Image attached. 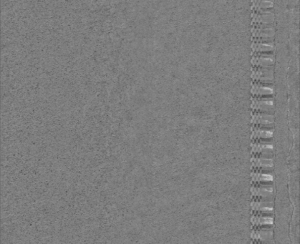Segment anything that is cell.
Returning a JSON list of instances; mask_svg holds the SVG:
<instances>
[{
	"label": "cell",
	"mask_w": 300,
	"mask_h": 244,
	"mask_svg": "<svg viewBox=\"0 0 300 244\" xmlns=\"http://www.w3.org/2000/svg\"><path fill=\"white\" fill-rule=\"evenodd\" d=\"M251 63L255 68H272L274 63L273 55L254 56L251 59Z\"/></svg>",
	"instance_id": "9a60e30c"
},
{
	"label": "cell",
	"mask_w": 300,
	"mask_h": 244,
	"mask_svg": "<svg viewBox=\"0 0 300 244\" xmlns=\"http://www.w3.org/2000/svg\"><path fill=\"white\" fill-rule=\"evenodd\" d=\"M252 49L256 55L272 56L273 55V43H254L252 45Z\"/></svg>",
	"instance_id": "2e32d148"
},
{
	"label": "cell",
	"mask_w": 300,
	"mask_h": 244,
	"mask_svg": "<svg viewBox=\"0 0 300 244\" xmlns=\"http://www.w3.org/2000/svg\"><path fill=\"white\" fill-rule=\"evenodd\" d=\"M251 202H273V188L251 187Z\"/></svg>",
	"instance_id": "277c9868"
},
{
	"label": "cell",
	"mask_w": 300,
	"mask_h": 244,
	"mask_svg": "<svg viewBox=\"0 0 300 244\" xmlns=\"http://www.w3.org/2000/svg\"><path fill=\"white\" fill-rule=\"evenodd\" d=\"M251 139L254 143L270 144V141L273 139V132L271 130L254 128L251 132Z\"/></svg>",
	"instance_id": "4fadbf2b"
},
{
	"label": "cell",
	"mask_w": 300,
	"mask_h": 244,
	"mask_svg": "<svg viewBox=\"0 0 300 244\" xmlns=\"http://www.w3.org/2000/svg\"><path fill=\"white\" fill-rule=\"evenodd\" d=\"M251 171L253 173L272 174L274 171L273 159L251 158Z\"/></svg>",
	"instance_id": "7a4b0ae2"
},
{
	"label": "cell",
	"mask_w": 300,
	"mask_h": 244,
	"mask_svg": "<svg viewBox=\"0 0 300 244\" xmlns=\"http://www.w3.org/2000/svg\"><path fill=\"white\" fill-rule=\"evenodd\" d=\"M251 187L273 188L274 177L272 174L251 173Z\"/></svg>",
	"instance_id": "8fae6325"
},
{
	"label": "cell",
	"mask_w": 300,
	"mask_h": 244,
	"mask_svg": "<svg viewBox=\"0 0 300 244\" xmlns=\"http://www.w3.org/2000/svg\"><path fill=\"white\" fill-rule=\"evenodd\" d=\"M251 33L254 38L255 43H272L275 32L273 27H253L251 30Z\"/></svg>",
	"instance_id": "52a82bcc"
},
{
	"label": "cell",
	"mask_w": 300,
	"mask_h": 244,
	"mask_svg": "<svg viewBox=\"0 0 300 244\" xmlns=\"http://www.w3.org/2000/svg\"><path fill=\"white\" fill-rule=\"evenodd\" d=\"M254 128L270 130L274 125V115L272 114L255 113L251 119Z\"/></svg>",
	"instance_id": "ba28073f"
},
{
	"label": "cell",
	"mask_w": 300,
	"mask_h": 244,
	"mask_svg": "<svg viewBox=\"0 0 300 244\" xmlns=\"http://www.w3.org/2000/svg\"><path fill=\"white\" fill-rule=\"evenodd\" d=\"M274 21V14L270 10L255 12L252 17V23L254 27H272Z\"/></svg>",
	"instance_id": "8992f818"
},
{
	"label": "cell",
	"mask_w": 300,
	"mask_h": 244,
	"mask_svg": "<svg viewBox=\"0 0 300 244\" xmlns=\"http://www.w3.org/2000/svg\"><path fill=\"white\" fill-rule=\"evenodd\" d=\"M251 94L255 99H272L273 89L268 86L260 84L253 85Z\"/></svg>",
	"instance_id": "5bb4252c"
},
{
	"label": "cell",
	"mask_w": 300,
	"mask_h": 244,
	"mask_svg": "<svg viewBox=\"0 0 300 244\" xmlns=\"http://www.w3.org/2000/svg\"><path fill=\"white\" fill-rule=\"evenodd\" d=\"M251 153L252 158L272 159L274 156V147L271 144H251Z\"/></svg>",
	"instance_id": "5b68a950"
},
{
	"label": "cell",
	"mask_w": 300,
	"mask_h": 244,
	"mask_svg": "<svg viewBox=\"0 0 300 244\" xmlns=\"http://www.w3.org/2000/svg\"><path fill=\"white\" fill-rule=\"evenodd\" d=\"M251 230L254 231H273V218L256 217L251 216Z\"/></svg>",
	"instance_id": "9c48e42d"
},
{
	"label": "cell",
	"mask_w": 300,
	"mask_h": 244,
	"mask_svg": "<svg viewBox=\"0 0 300 244\" xmlns=\"http://www.w3.org/2000/svg\"><path fill=\"white\" fill-rule=\"evenodd\" d=\"M251 216L273 218L274 202H251Z\"/></svg>",
	"instance_id": "6da1fadb"
},
{
	"label": "cell",
	"mask_w": 300,
	"mask_h": 244,
	"mask_svg": "<svg viewBox=\"0 0 300 244\" xmlns=\"http://www.w3.org/2000/svg\"><path fill=\"white\" fill-rule=\"evenodd\" d=\"M251 109L256 113L272 114L273 115L274 107L272 99H253Z\"/></svg>",
	"instance_id": "30bf717a"
},
{
	"label": "cell",
	"mask_w": 300,
	"mask_h": 244,
	"mask_svg": "<svg viewBox=\"0 0 300 244\" xmlns=\"http://www.w3.org/2000/svg\"><path fill=\"white\" fill-rule=\"evenodd\" d=\"M273 7V2L269 1H263L258 0L253 2V7L256 12H261V11H268L270 8Z\"/></svg>",
	"instance_id": "e0dca14e"
},
{
	"label": "cell",
	"mask_w": 300,
	"mask_h": 244,
	"mask_svg": "<svg viewBox=\"0 0 300 244\" xmlns=\"http://www.w3.org/2000/svg\"><path fill=\"white\" fill-rule=\"evenodd\" d=\"M251 244H274L273 231H251Z\"/></svg>",
	"instance_id": "7c38bea8"
},
{
	"label": "cell",
	"mask_w": 300,
	"mask_h": 244,
	"mask_svg": "<svg viewBox=\"0 0 300 244\" xmlns=\"http://www.w3.org/2000/svg\"><path fill=\"white\" fill-rule=\"evenodd\" d=\"M251 78L257 84L269 86L274 81L273 67L272 68H255L251 74Z\"/></svg>",
	"instance_id": "3957f363"
}]
</instances>
